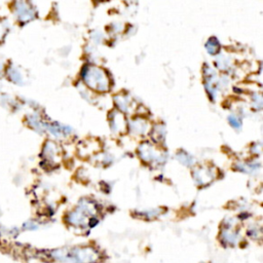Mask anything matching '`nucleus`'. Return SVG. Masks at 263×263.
I'll list each match as a JSON object with an SVG mask.
<instances>
[{
  "label": "nucleus",
  "instance_id": "nucleus-1",
  "mask_svg": "<svg viewBox=\"0 0 263 263\" xmlns=\"http://www.w3.org/2000/svg\"><path fill=\"white\" fill-rule=\"evenodd\" d=\"M52 258L66 263H97L99 253L92 247H77L73 249H59L51 253Z\"/></svg>",
  "mask_w": 263,
  "mask_h": 263
},
{
  "label": "nucleus",
  "instance_id": "nucleus-2",
  "mask_svg": "<svg viewBox=\"0 0 263 263\" xmlns=\"http://www.w3.org/2000/svg\"><path fill=\"white\" fill-rule=\"evenodd\" d=\"M222 237H223V241L229 245H233L236 242V234L233 233L232 231H224L222 234Z\"/></svg>",
  "mask_w": 263,
  "mask_h": 263
}]
</instances>
